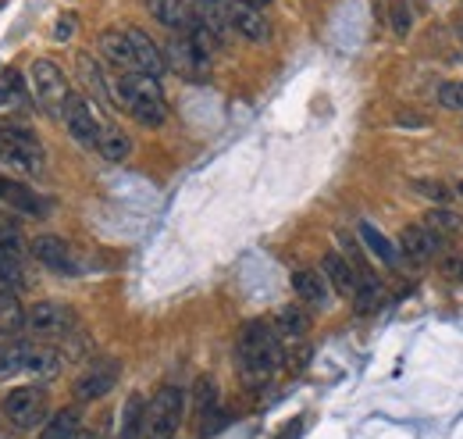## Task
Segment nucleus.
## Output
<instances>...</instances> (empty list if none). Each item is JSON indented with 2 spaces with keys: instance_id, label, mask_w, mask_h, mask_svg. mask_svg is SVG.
I'll return each instance as SVG.
<instances>
[{
  "instance_id": "1",
  "label": "nucleus",
  "mask_w": 463,
  "mask_h": 439,
  "mask_svg": "<svg viewBox=\"0 0 463 439\" xmlns=\"http://www.w3.org/2000/svg\"><path fill=\"white\" fill-rule=\"evenodd\" d=\"M114 93H118L122 108L136 122H143L150 129H157V125L168 122V100H164L161 79H150L143 72H122L118 83H114Z\"/></svg>"
},
{
  "instance_id": "2",
  "label": "nucleus",
  "mask_w": 463,
  "mask_h": 439,
  "mask_svg": "<svg viewBox=\"0 0 463 439\" xmlns=\"http://www.w3.org/2000/svg\"><path fill=\"white\" fill-rule=\"evenodd\" d=\"M239 368L250 382H264L268 375H275L282 368V339L275 329H268L264 322H250L239 336Z\"/></svg>"
},
{
  "instance_id": "3",
  "label": "nucleus",
  "mask_w": 463,
  "mask_h": 439,
  "mask_svg": "<svg viewBox=\"0 0 463 439\" xmlns=\"http://www.w3.org/2000/svg\"><path fill=\"white\" fill-rule=\"evenodd\" d=\"M185 396L178 386H161L146 403V439H171L182 425Z\"/></svg>"
},
{
  "instance_id": "4",
  "label": "nucleus",
  "mask_w": 463,
  "mask_h": 439,
  "mask_svg": "<svg viewBox=\"0 0 463 439\" xmlns=\"http://www.w3.org/2000/svg\"><path fill=\"white\" fill-rule=\"evenodd\" d=\"M0 411H4V418H8L12 428L29 432V428H36L47 418V393L40 386H19V389H12L4 396Z\"/></svg>"
},
{
  "instance_id": "5",
  "label": "nucleus",
  "mask_w": 463,
  "mask_h": 439,
  "mask_svg": "<svg viewBox=\"0 0 463 439\" xmlns=\"http://www.w3.org/2000/svg\"><path fill=\"white\" fill-rule=\"evenodd\" d=\"M29 83H33V93H36V100H40L43 111H51V115H61V111H65V100H68L72 93H68L65 72H61L54 61H47V58L33 61Z\"/></svg>"
},
{
  "instance_id": "6",
  "label": "nucleus",
  "mask_w": 463,
  "mask_h": 439,
  "mask_svg": "<svg viewBox=\"0 0 463 439\" xmlns=\"http://www.w3.org/2000/svg\"><path fill=\"white\" fill-rule=\"evenodd\" d=\"M164 61L168 72H178L189 83H203L210 76V54H203L189 36H175L171 44H164Z\"/></svg>"
},
{
  "instance_id": "7",
  "label": "nucleus",
  "mask_w": 463,
  "mask_h": 439,
  "mask_svg": "<svg viewBox=\"0 0 463 439\" xmlns=\"http://www.w3.org/2000/svg\"><path fill=\"white\" fill-rule=\"evenodd\" d=\"M0 161H12V164H22V168H40L43 147L22 125H0Z\"/></svg>"
},
{
  "instance_id": "8",
  "label": "nucleus",
  "mask_w": 463,
  "mask_h": 439,
  "mask_svg": "<svg viewBox=\"0 0 463 439\" xmlns=\"http://www.w3.org/2000/svg\"><path fill=\"white\" fill-rule=\"evenodd\" d=\"M26 329L33 336H43V339H54V336H68L75 329V315L65 307V304H54V300H43L36 307L26 311Z\"/></svg>"
},
{
  "instance_id": "9",
  "label": "nucleus",
  "mask_w": 463,
  "mask_h": 439,
  "mask_svg": "<svg viewBox=\"0 0 463 439\" xmlns=\"http://www.w3.org/2000/svg\"><path fill=\"white\" fill-rule=\"evenodd\" d=\"M118 371H122L118 361H97L90 371L79 375V382H75V400L90 403V400L107 396V393L118 386Z\"/></svg>"
},
{
  "instance_id": "10",
  "label": "nucleus",
  "mask_w": 463,
  "mask_h": 439,
  "mask_svg": "<svg viewBox=\"0 0 463 439\" xmlns=\"http://www.w3.org/2000/svg\"><path fill=\"white\" fill-rule=\"evenodd\" d=\"M228 26L236 29L239 36H247L250 44H268V36H271V26H268V19L261 15V8L243 4V0H232V8H228Z\"/></svg>"
},
{
  "instance_id": "11",
  "label": "nucleus",
  "mask_w": 463,
  "mask_h": 439,
  "mask_svg": "<svg viewBox=\"0 0 463 439\" xmlns=\"http://www.w3.org/2000/svg\"><path fill=\"white\" fill-rule=\"evenodd\" d=\"M399 251L413 261V265H428L438 251H442V236L431 233L428 226H406L399 233Z\"/></svg>"
},
{
  "instance_id": "12",
  "label": "nucleus",
  "mask_w": 463,
  "mask_h": 439,
  "mask_svg": "<svg viewBox=\"0 0 463 439\" xmlns=\"http://www.w3.org/2000/svg\"><path fill=\"white\" fill-rule=\"evenodd\" d=\"M33 258H36L40 265H47L51 272H58V275H75L72 247H68L61 236H36V240H33Z\"/></svg>"
},
{
  "instance_id": "13",
  "label": "nucleus",
  "mask_w": 463,
  "mask_h": 439,
  "mask_svg": "<svg viewBox=\"0 0 463 439\" xmlns=\"http://www.w3.org/2000/svg\"><path fill=\"white\" fill-rule=\"evenodd\" d=\"M129 33V44H132V58H136V72L150 76V79H161L168 72V61H164V51L139 29H125Z\"/></svg>"
},
{
  "instance_id": "14",
  "label": "nucleus",
  "mask_w": 463,
  "mask_h": 439,
  "mask_svg": "<svg viewBox=\"0 0 463 439\" xmlns=\"http://www.w3.org/2000/svg\"><path fill=\"white\" fill-rule=\"evenodd\" d=\"M61 118H65L68 132H72L82 147H97V132H100V129H97V118H93V111H90V104H86L82 97H68Z\"/></svg>"
},
{
  "instance_id": "15",
  "label": "nucleus",
  "mask_w": 463,
  "mask_h": 439,
  "mask_svg": "<svg viewBox=\"0 0 463 439\" xmlns=\"http://www.w3.org/2000/svg\"><path fill=\"white\" fill-rule=\"evenodd\" d=\"M146 8H150V15L164 26V29H171V33H189L192 29V19H196V12L185 4V0H146Z\"/></svg>"
},
{
  "instance_id": "16",
  "label": "nucleus",
  "mask_w": 463,
  "mask_h": 439,
  "mask_svg": "<svg viewBox=\"0 0 463 439\" xmlns=\"http://www.w3.org/2000/svg\"><path fill=\"white\" fill-rule=\"evenodd\" d=\"M0 204L12 207V211H19V214H33V218H40V214L47 211V204H43L29 186H19V182H12V179H0Z\"/></svg>"
},
{
  "instance_id": "17",
  "label": "nucleus",
  "mask_w": 463,
  "mask_h": 439,
  "mask_svg": "<svg viewBox=\"0 0 463 439\" xmlns=\"http://www.w3.org/2000/svg\"><path fill=\"white\" fill-rule=\"evenodd\" d=\"M321 268H325L321 275H325V279L335 286V293H342V297H353V293H357V283H360V275H357V268H353V265H349L342 254H335V251H332V254H325Z\"/></svg>"
},
{
  "instance_id": "18",
  "label": "nucleus",
  "mask_w": 463,
  "mask_h": 439,
  "mask_svg": "<svg viewBox=\"0 0 463 439\" xmlns=\"http://www.w3.org/2000/svg\"><path fill=\"white\" fill-rule=\"evenodd\" d=\"M100 54L111 61V65H118V68H129V72H136V58H132V44H129V33L125 29H107V33H100Z\"/></svg>"
},
{
  "instance_id": "19",
  "label": "nucleus",
  "mask_w": 463,
  "mask_h": 439,
  "mask_svg": "<svg viewBox=\"0 0 463 439\" xmlns=\"http://www.w3.org/2000/svg\"><path fill=\"white\" fill-rule=\"evenodd\" d=\"M97 150H100V157L122 164V161L132 157V140H129V132L118 129V125H100V132H97Z\"/></svg>"
},
{
  "instance_id": "20",
  "label": "nucleus",
  "mask_w": 463,
  "mask_h": 439,
  "mask_svg": "<svg viewBox=\"0 0 463 439\" xmlns=\"http://www.w3.org/2000/svg\"><path fill=\"white\" fill-rule=\"evenodd\" d=\"M293 290H296L300 300H307L310 307H325V304H328V279H325L321 272H310V268L293 272Z\"/></svg>"
},
{
  "instance_id": "21",
  "label": "nucleus",
  "mask_w": 463,
  "mask_h": 439,
  "mask_svg": "<svg viewBox=\"0 0 463 439\" xmlns=\"http://www.w3.org/2000/svg\"><path fill=\"white\" fill-rule=\"evenodd\" d=\"M146 432V400L139 393H132L122 407V421H118V439H139Z\"/></svg>"
},
{
  "instance_id": "22",
  "label": "nucleus",
  "mask_w": 463,
  "mask_h": 439,
  "mask_svg": "<svg viewBox=\"0 0 463 439\" xmlns=\"http://www.w3.org/2000/svg\"><path fill=\"white\" fill-rule=\"evenodd\" d=\"M357 233H360L364 247H367L374 258H381L385 265H399V247H396V243H392L385 233H378L371 222H360V229H357Z\"/></svg>"
},
{
  "instance_id": "23",
  "label": "nucleus",
  "mask_w": 463,
  "mask_h": 439,
  "mask_svg": "<svg viewBox=\"0 0 463 439\" xmlns=\"http://www.w3.org/2000/svg\"><path fill=\"white\" fill-rule=\"evenodd\" d=\"M26 371H29V375H36L40 382L54 379V375L61 371V357H58V350H54V347H29Z\"/></svg>"
},
{
  "instance_id": "24",
  "label": "nucleus",
  "mask_w": 463,
  "mask_h": 439,
  "mask_svg": "<svg viewBox=\"0 0 463 439\" xmlns=\"http://www.w3.org/2000/svg\"><path fill=\"white\" fill-rule=\"evenodd\" d=\"M75 435H79V411L75 407H65L58 414H51V421L40 432V439H75Z\"/></svg>"
},
{
  "instance_id": "25",
  "label": "nucleus",
  "mask_w": 463,
  "mask_h": 439,
  "mask_svg": "<svg viewBox=\"0 0 463 439\" xmlns=\"http://www.w3.org/2000/svg\"><path fill=\"white\" fill-rule=\"evenodd\" d=\"M275 332H279V339H303L307 336V311L282 307L275 318Z\"/></svg>"
},
{
  "instance_id": "26",
  "label": "nucleus",
  "mask_w": 463,
  "mask_h": 439,
  "mask_svg": "<svg viewBox=\"0 0 463 439\" xmlns=\"http://www.w3.org/2000/svg\"><path fill=\"white\" fill-rule=\"evenodd\" d=\"M19 329H26V315L12 290H0V332H19Z\"/></svg>"
},
{
  "instance_id": "27",
  "label": "nucleus",
  "mask_w": 463,
  "mask_h": 439,
  "mask_svg": "<svg viewBox=\"0 0 463 439\" xmlns=\"http://www.w3.org/2000/svg\"><path fill=\"white\" fill-rule=\"evenodd\" d=\"M26 361H29V343H12L0 350V382L26 371Z\"/></svg>"
},
{
  "instance_id": "28",
  "label": "nucleus",
  "mask_w": 463,
  "mask_h": 439,
  "mask_svg": "<svg viewBox=\"0 0 463 439\" xmlns=\"http://www.w3.org/2000/svg\"><path fill=\"white\" fill-rule=\"evenodd\" d=\"M221 403H217V386H214V379H196V386H192V411H196V418H207L210 411H217Z\"/></svg>"
},
{
  "instance_id": "29",
  "label": "nucleus",
  "mask_w": 463,
  "mask_h": 439,
  "mask_svg": "<svg viewBox=\"0 0 463 439\" xmlns=\"http://www.w3.org/2000/svg\"><path fill=\"white\" fill-rule=\"evenodd\" d=\"M424 226H428L431 233H438V236H445V233H459V229H463L459 214H452L449 207H435V211H428Z\"/></svg>"
},
{
  "instance_id": "30",
  "label": "nucleus",
  "mask_w": 463,
  "mask_h": 439,
  "mask_svg": "<svg viewBox=\"0 0 463 439\" xmlns=\"http://www.w3.org/2000/svg\"><path fill=\"white\" fill-rule=\"evenodd\" d=\"M19 100H26V83L19 72H4L0 76V108H15Z\"/></svg>"
},
{
  "instance_id": "31",
  "label": "nucleus",
  "mask_w": 463,
  "mask_h": 439,
  "mask_svg": "<svg viewBox=\"0 0 463 439\" xmlns=\"http://www.w3.org/2000/svg\"><path fill=\"white\" fill-rule=\"evenodd\" d=\"M388 26L396 36H406L410 26H413V8L406 4V0H388Z\"/></svg>"
},
{
  "instance_id": "32",
  "label": "nucleus",
  "mask_w": 463,
  "mask_h": 439,
  "mask_svg": "<svg viewBox=\"0 0 463 439\" xmlns=\"http://www.w3.org/2000/svg\"><path fill=\"white\" fill-rule=\"evenodd\" d=\"M26 279H22V265L15 254H0V290H19Z\"/></svg>"
},
{
  "instance_id": "33",
  "label": "nucleus",
  "mask_w": 463,
  "mask_h": 439,
  "mask_svg": "<svg viewBox=\"0 0 463 439\" xmlns=\"http://www.w3.org/2000/svg\"><path fill=\"white\" fill-rule=\"evenodd\" d=\"M413 189H417L420 196H431V200H438V204L452 200V189H449L445 182H435V179H417V182H413Z\"/></svg>"
},
{
  "instance_id": "34",
  "label": "nucleus",
  "mask_w": 463,
  "mask_h": 439,
  "mask_svg": "<svg viewBox=\"0 0 463 439\" xmlns=\"http://www.w3.org/2000/svg\"><path fill=\"white\" fill-rule=\"evenodd\" d=\"M438 104L449 111H463V83H445L438 86Z\"/></svg>"
},
{
  "instance_id": "35",
  "label": "nucleus",
  "mask_w": 463,
  "mask_h": 439,
  "mask_svg": "<svg viewBox=\"0 0 463 439\" xmlns=\"http://www.w3.org/2000/svg\"><path fill=\"white\" fill-rule=\"evenodd\" d=\"M79 68H82V79H86V86H90V90H97L100 97H107V90H104V79H100V68L93 65V58H86V54H82V58H79Z\"/></svg>"
},
{
  "instance_id": "36",
  "label": "nucleus",
  "mask_w": 463,
  "mask_h": 439,
  "mask_svg": "<svg viewBox=\"0 0 463 439\" xmlns=\"http://www.w3.org/2000/svg\"><path fill=\"white\" fill-rule=\"evenodd\" d=\"M0 254H22V236L12 226H0Z\"/></svg>"
},
{
  "instance_id": "37",
  "label": "nucleus",
  "mask_w": 463,
  "mask_h": 439,
  "mask_svg": "<svg viewBox=\"0 0 463 439\" xmlns=\"http://www.w3.org/2000/svg\"><path fill=\"white\" fill-rule=\"evenodd\" d=\"M72 33H75V15L68 12V15H61L58 26H54V40H68Z\"/></svg>"
},
{
  "instance_id": "38",
  "label": "nucleus",
  "mask_w": 463,
  "mask_h": 439,
  "mask_svg": "<svg viewBox=\"0 0 463 439\" xmlns=\"http://www.w3.org/2000/svg\"><path fill=\"white\" fill-rule=\"evenodd\" d=\"M300 432H303V418H293V421H289L275 439H300Z\"/></svg>"
},
{
  "instance_id": "39",
  "label": "nucleus",
  "mask_w": 463,
  "mask_h": 439,
  "mask_svg": "<svg viewBox=\"0 0 463 439\" xmlns=\"http://www.w3.org/2000/svg\"><path fill=\"white\" fill-rule=\"evenodd\" d=\"M445 272H449V275H456V279H463V258H452V261H445Z\"/></svg>"
},
{
  "instance_id": "40",
  "label": "nucleus",
  "mask_w": 463,
  "mask_h": 439,
  "mask_svg": "<svg viewBox=\"0 0 463 439\" xmlns=\"http://www.w3.org/2000/svg\"><path fill=\"white\" fill-rule=\"evenodd\" d=\"M243 4H254V8H261V4H271V0H243Z\"/></svg>"
},
{
  "instance_id": "41",
  "label": "nucleus",
  "mask_w": 463,
  "mask_h": 439,
  "mask_svg": "<svg viewBox=\"0 0 463 439\" xmlns=\"http://www.w3.org/2000/svg\"><path fill=\"white\" fill-rule=\"evenodd\" d=\"M452 193H459V196H463V179H456V189H452Z\"/></svg>"
},
{
  "instance_id": "42",
  "label": "nucleus",
  "mask_w": 463,
  "mask_h": 439,
  "mask_svg": "<svg viewBox=\"0 0 463 439\" xmlns=\"http://www.w3.org/2000/svg\"><path fill=\"white\" fill-rule=\"evenodd\" d=\"M459 44H463V22H459Z\"/></svg>"
}]
</instances>
